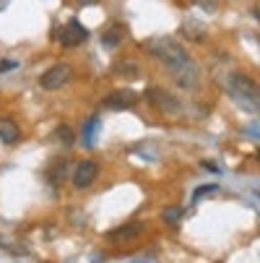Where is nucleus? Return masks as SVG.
<instances>
[{"label": "nucleus", "instance_id": "obj_10", "mask_svg": "<svg viewBox=\"0 0 260 263\" xmlns=\"http://www.w3.org/2000/svg\"><path fill=\"white\" fill-rule=\"evenodd\" d=\"M96 130H99V118H89V120L84 123V133H81V138H84V146H86V148H91V146H94V136H96Z\"/></svg>", "mask_w": 260, "mask_h": 263}, {"label": "nucleus", "instance_id": "obj_14", "mask_svg": "<svg viewBox=\"0 0 260 263\" xmlns=\"http://www.w3.org/2000/svg\"><path fill=\"white\" fill-rule=\"evenodd\" d=\"M115 70H117V73H128V79H138V73H141V70H138V65H135V63H130V60H128V63H117V65H115Z\"/></svg>", "mask_w": 260, "mask_h": 263}, {"label": "nucleus", "instance_id": "obj_12", "mask_svg": "<svg viewBox=\"0 0 260 263\" xmlns=\"http://www.w3.org/2000/svg\"><path fill=\"white\" fill-rule=\"evenodd\" d=\"M55 138H57L63 146H73V141H76V136H73L70 125H57V128H55Z\"/></svg>", "mask_w": 260, "mask_h": 263}, {"label": "nucleus", "instance_id": "obj_13", "mask_svg": "<svg viewBox=\"0 0 260 263\" xmlns=\"http://www.w3.org/2000/svg\"><path fill=\"white\" fill-rule=\"evenodd\" d=\"M218 191V185L216 182H211V185H201V187H195V193H193V203H198L203 196H211V193H216Z\"/></svg>", "mask_w": 260, "mask_h": 263}, {"label": "nucleus", "instance_id": "obj_20", "mask_svg": "<svg viewBox=\"0 0 260 263\" xmlns=\"http://www.w3.org/2000/svg\"><path fill=\"white\" fill-rule=\"evenodd\" d=\"M255 159H257V162H260V148H257V152H255Z\"/></svg>", "mask_w": 260, "mask_h": 263}, {"label": "nucleus", "instance_id": "obj_4", "mask_svg": "<svg viewBox=\"0 0 260 263\" xmlns=\"http://www.w3.org/2000/svg\"><path fill=\"white\" fill-rule=\"evenodd\" d=\"M143 97H146L148 104H151L154 109H159V112H179L182 109L179 99L174 94H169L167 89H162V86H148Z\"/></svg>", "mask_w": 260, "mask_h": 263}, {"label": "nucleus", "instance_id": "obj_6", "mask_svg": "<svg viewBox=\"0 0 260 263\" xmlns=\"http://www.w3.org/2000/svg\"><path fill=\"white\" fill-rule=\"evenodd\" d=\"M96 177H99V164L91 162V159L78 162L76 170H73V185H76L78 191H84V187H91Z\"/></svg>", "mask_w": 260, "mask_h": 263}, {"label": "nucleus", "instance_id": "obj_2", "mask_svg": "<svg viewBox=\"0 0 260 263\" xmlns=\"http://www.w3.org/2000/svg\"><path fill=\"white\" fill-rule=\"evenodd\" d=\"M229 97L247 112H260V84L252 81L245 73H229L227 76Z\"/></svg>", "mask_w": 260, "mask_h": 263}, {"label": "nucleus", "instance_id": "obj_7", "mask_svg": "<svg viewBox=\"0 0 260 263\" xmlns=\"http://www.w3.org/2000/svg\"><path fill=\"white\" fill-rule=\"evenodd\" d=\"M138 99L141 97L133 89H117V91H112L109 97H104V107L107 109H130V107L138 104Z\"/></svg>", "mask_w": 260, "mask_h": 263}, {"label": "nucleus", "instance_id": "obj_16", "mask_svg": "<svg viewBox=\"0 0 260 263\" xmlns=\"http://www.w3.org/2000/svg\"><path fill=\"white\" fill-rule=\"evenodd\" d=\"M195 6H201L206 13H213L216 11V0H195Z\"/></svg>", "mask_w": 260, "mask_h": 263}, {"label": "nucleus", "instance_id": "obj_9", "mask_svg": "<svg viewBox=\"0 0 260 263\" xmlns=\"http://www.w3.org/2000/svg\"><path fill=\"white\" fill-rule=\"evenodd\" d=\"M18 138H21V128L11 118H0V141L6 146H13Z\"/></svg>", "mask_w": 260, "mask_h": 263}, {"label": "nucleus", "instance_id": "obj_21", "mask_svg": "<svg viewBox=\"0 0 260 263\" xmlns=\"http://www.w3.org/2000/svg\"><path fill=\"white\" fill-rule=\"evenodd\" d=\"M257 21H260V13H257Z\"/></svg>", "mask_w": 260, "mask_h": 263}, {"label": "nucleus", "instance_id": "obj_11", "mask_svg": "<svg viewBox=\"0 0 260 263\" xmlns=\"http://www.w3.org/2000/svg\"><path fill=\"white\" fill-rule=\"evenodd\" d=\"M120 40H123L120 26H112V29H107V31L102 34V45H104L107 50H115V47L120 45Z\"/></svg>", "mask_w": 260, "mask_h": 263}, {"label": "nucleus", "instance_id": "obj_15", "mask_svg": "<svg viewBox=\"0 0 260 263\" xmlns=\"http://www.w3.org/2000/svg\"><path fill=\"white\" fill-rule=\"evenodd\" d=\"M182 214H185L182 209H164V214H162V216H164V221H169V224H177V219H179Z\"/></svg>", "mask_w": 260, "mask_h": 263}, {"label": "nucleus", "instance_id": "obj_3", "mask_svg": "<svg viewBox=\"0 0 260 263\" xmlns=\"http://www.w3.org/2000/svg\"><path fill=\"white\" fill-rule=\"evenodd\" d=\"M70 79H73V68L68 63H55L52 68H47L39 76V86L47 91H57L65 84H70Z\"/></svg>", "mask_w": 260, "mask_h": 263}, {"label": "nucleus", "instance_id": "obj_1", "mask_svg": "<svg viewBox=\"0 0 260 263\" xmlns=\"http://www.w3.org/2000/svg\"><path fill=\"white\" fill-rule=\"evenodd\" d=\"M143 50L156 58L169 73L172 79L182 86V89H198L201 84V68L195 65V60L188 55V50H185L179 42L169 40V36H151V40L143 42Z\"/></svg>", "mask_w": 260, "mask_h": 263}, {"label": "nucleus", "instance_id": "obj_5", "mask_svg": "<svg viewBox=\"0 0 260 263\" xmlns=\"http://www.w3.org/2000/svg\"><path fill=\"white\" fill-rule=\"evenodd\" d=\"M55 36H57V42H60L63 47H78V45H84V42L89 40V29H86L78 18H73V21H68Z\"/></svg>", "mask_w": 260, "mask_h": 263}, {"label": "nucleus", "instance_id": "obj_17", "mask_svg": "<svg viewBox=\"0 0 260 263\" xmlns=\"http://www.w3.org/2000/svg\"><path fill=\"white\" fill-rule=\"evenodd\" d=\"M11 68H16V63H13V60H6V63H0V73H3V70H11Z\"/></svg>", "mask_w": 260, "mask_h": 263}, {"label": "nucleus", "instance_id": "obj_18", "mask_svg": "<svg viewBox=\"0 0 260 263\" xmlns=\"http://www.w3.org/2000/svg\"><path fill=\"white\" fill-rule=\"evenodd\" d=\"M76 3L86 8V6H96V3H99V0H76Z\"/></svg>", "mask_w": 260, "mask_h": 263}, {"label": "nucleus", "instance_id": "obj_8", "mask_svg": "<svg viewBox=\"0 0 260 263\" xmlns=\"http://www.w3.org/2000/svg\"><path fill=\"white\" fill-rule=\"evenodd\" d=\"M143 230H146L143 221H128V224H123V227L107 232V240H109V242H130V240H135L138 235H143Z\"/></svg>", "mask_w": 260, "mask_h": 263}, {"label": "nucleus", "instance_id": "obj_19", "mask_svg": "<svg viewBox=\"0 0 260 263\" xmlns=\"http://www.w3.org/2000/svg\"><path fill=\"white\" fill-rule=\"evenodd\" d=\"M8 6V0H0V8H6Z\"/></svg>", "mask_w": 260, "mask_h": 263}]
</instances>
